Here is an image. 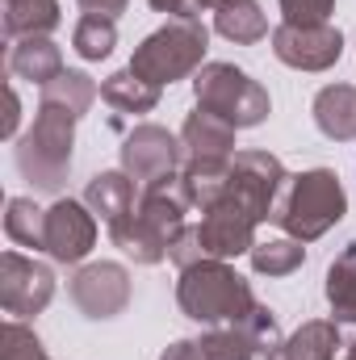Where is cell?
Segmentation results:
<instances>
[{
    "label": "cell",
    "mask_w": 356,
    "mask_h": 360,
    "mask_svg": "<svg viewBox=\"0 0 356 360\" xmlns=\"http://www.w3.org/2000/svg\"><path fill=\"white\" fill-rule=\"evenodd\" d=\"M177 306L201 327H235L252 314L256 293L227 260H197L180 269Z\"/></svg>",
    "instance_id": "cell-1"
},
{
    "label": "cell",
    "mask_w": 356,
    "mask_h": 360,
    "mask_svg": "<svg viewBox=\"0 0 356 360\" xmlns=\"http://www.w3.org/2000/svg\"><path fill=\"white\" fill-rule=\"evenodd\" d=\"M76 113L38 101L34 126L17 139V172L38 193H63L72 172V147H76Z\"/></svg>",
    "instance_id": "cell-2"
},
{
    "label": "cell",
    "mask_w": 356,
    "mask_h": 360,
    "mask_svg": "<svg viewBox=\"0 0 356 360\" xmlns=\"http://www.w3.org/2000/svg\"><path fill=\"white\" fill-rule=\"evenodd\" d=\"M344 214H348V193H344L340 176H336L331 168H310V172L289 176L285 197H281L272 222H276L289 239L314 243V239H323L336 222H344Z\"/></svg>",
    "instance_id": "cell-3"
},
{
    "label": "cell",
    "mask_w": 356,
    "mask_h": 360,
    "mask_svg": "<svg viewBox=\"0 0 356 360\" xmlns=\"http://www.w3.org/2000/svg\"><path fill=\"white\" fill-rule=\"evenodd\" d=\"M205 46H210V30L201 25V17L189 21H168L155 34H147L134 55H130V72L143 76L147 84L164 89L177 84L184 76H197L205 68Z\"/></svg>",
    "instance_id": "cell-4"
},
{
    "label": "cell",
    "mask_w": 356,
    "mask_h": 360,
    "mask_svg": "<svg viewBox=\"0 0 356 360\" xmlns=\"http://www.w3.org/2000/svg\"><path fill=\"white\" fill-rule=\"evenodd\" d=\"M193 96H197V109L218 113L235 130H252L272 113L268 89L248 72H239L235 63H205L193 76Z\"/></svg>",
    "instance_id": "cell-5"
},
{
    "label": "cell",
    "mask_w": 356,
    "mask_h": 360,
    "mask_svg": "<svg viewBox=\"0 0 356 360\" xmlns=\"http://www.w3.org/2000/svg\"><path fill=\"white\" fill-rule=\"evenodd\" d=\"M285 184H289V176H285V164L276 155H268V151H235L222 197L243 205L256 222H268V218H276Z\"/></svg>",
    "instance_id": "cell-6"
},
{
    "label": "cell",
    "mask_w": 356,
    "mask_h": 360,
    "mask_svg": "<svg viewBox=\"0 0 356 360\" xmlns=\"http://www.w3.org/2000/svg\"><path fill=\"white\" fill-rule=\"evenodd\" d=\"M272 55L293 72H327L344 55V34L331 21H323V25H289V21H281L272 30Z\"/></svg>",
    "instance_id": "cell-7"
},
{
    "label": "cell",
    "mask_w": 356,
    "mask_h": 360,
    "mask_svg": "<svg viewBox=\"0 0 356 360\" xmlns=\"http://www.w3.org/2000/svg\"><path fill=\"white\" fill-rule=\"evenodd\" d=\"M55 297V272L21 252L0 256V306L13 319H34Z\"/></svg>",
    "instance_id": "cell-8"
},
{
    "label": "cell",
    "mask_w": 356,
    "mask_h": 360,
    "mask_svg": "<svg viewBox=\"0 0 356 360\" xmlns=\"http://www.w3.org/2000/svg\"><path fill=\"white\" fill-rule=\"evenodd\" d=\"M184 164V147H180L177 134H168L164 126L155 122H143L126 134L122 143V172L139 184H151V180L168 176V172H180Z\"/></svg>",
    "instance_id": "cell-9"
},
{
    "label": "cell",
    "mask_w": 356,
    "mask_h": 360,
    "mask_svg": "<svg viewBox=\"0 0 356 360\" xmlns=\"http://www.w3.org/2000/svg\"><path fill=\"white\" fill-rule=\"evenodd\" d=\"M72 302L84 319H117L130 306V272L113 260H96V264L76 269Z\"/></svg>",
    "instance_id": "cell-10"
},
{
    "label": "cell",
    "mask_w": 356,
    "mask_h": 360,
    "mask_svg": "<svg viewBox=\"0 0 356 360\" xmlns=\"http://www.w3.org/2000/svg\"><path fill=\"white\" fill-rule=\"evenodd\" d=\"M256 218L243 210V205H235V201H218V205H210L205 214H201V222H197V235H201V252H205V260H235V256H248L252 248H256Z\"/></svg>",
    "instance_id": "cell-11"
},
{
    "label": "cell",
    "mask_w": 356,
    "mask_h": 360,
    "mask_svg": "<svg viewBox=\"0 0 356 360\" xmlns=\"http://www.w3.org/2000/svg\"><path fill=\"white\" fill-rule=\"evenodd\" d=\"M96 243V214H92L84 201H72V197H59L51 210H46V256L59 260V264H80Z\"/></svg>",
    "instance_id": "cell-12"
},
{
    "label": "cell",
    "mask_w": 356,
    "mask_h": 360,
    "mask_svg": "<svg viewBox=\"0 0 356 360\" xmlns=\"http://www.w3.org/2000/svg\"><path fill=\"white\" fill-rule=\"evenodd\" d=\"M189 210H193V201H189V188H184L180 172H168V176L143 184L139 205H134V214H139L151 231H160L168 243H177L180 235H184V226H189Z\"/></svg>",
    "instance_id": "cell-13"
},
{
    "label": "cell",
    "mask_w": 356,
    "mask_h": 360,
    "mask_svg": "<svg viewBox=\"0 0 356 360\" xmlns=\"http://www.w3.org/2000/svg\"><path fill=\"white\" fill-rule=\"evenodd\" d=\"M180 147H184V160L227 164V160H235V126L210 109H193L180 126Z\"/></svg>",
    "instance_id": "cell-14"
},
{
    "label": "cell",
    "mask_w": 356,
    "mask_h": 360,
    "mask_svg": "<svg viewBox=\"0 0 356 360\" xmlns=\"http://www.w3.org/2000/svg\"><path fill=\"white\" fill-rule=\"evenodd\" d=\"M340 344H344V331L331 319H310L293 335H285L268 352V360H336Z\"/></svg>",
    "instance_id": "cell-15"
},
{
    "label": "cell",
    "mask_w": 356,
    "mask_h": 360,
    "mask_svg": "<svg viewBox=\"0 0 356 360\" xmlns=\"http://www.w3.org/2000/svg\"><path fill=\"white\" fill-rule=\"evenodd\" d=\"M8 72L17 80H30L38 89H46L55 76H63V51L51 42V34H38V38H21L13 51H8Z\"/></svg>",
    "instance_id": "cell-16"
},
{
    "label": "cell",
    "mask_w": 356,
    "mask_h": 360,
    "mask_svg": "<svg viewBox=\"0 0 356 360\" xmlns=\"http://www.w3.org/2000/svg\"><path fill=\"white\" fill-rule=\"evenodd\" d=\"M314 126L331 143H352L356 139V84H327L314 96Z\"/></svg>",
    "instance_id": "cell-17"
},
{
    "label": "cell",
    "mask_w": 356,
    "mask_h": 360,
    "mask_svg": "<svg viewBox=\"0 0 356 360\" xmlns=\"http://www.w3.org/2000/svg\"><path fill=\"white\" fill-rule=\"evenodd\" d=\"M327 306L344 340H356V243H348L327 269Z\"/></svg>",
    "instance_id": "cell-18"
},
{
    "label": "cell",
    "mask_w": 356,
    "mask_h": 360,
    "mask_svg": "<svg viewBox=\"0 0 356 360\" xmlns=\"http://www.w3.org/2000/svg\"><path fill=\"white\" fill-rule=\"evenodd\" d=\"M109 239H113V248H122L134 264H164L168 260V239L160 235V231H151L134 210L126 214V218H117V222H109Z\"/></svg>",
    "instance_id": "cell-19"
},
{
    "label": "cell",
    "mask_w": 356,
    "mask_h": 360,
    "mask_svg": "<svg viewBox=\"0 0 356 360\" xmlns=\"http://www.w3.org/2000/svg\"><path fill=\"white\" fill-rule=\"evenodd\" d=\"M134 184L139 180H130L122 168L117 172H96L84 188V205L109 226V222H117L134 210Z\"/></svg>",
    "instance_id": "cell-20"
},
{
    "label": "cell",
    "mask_w": 356,
    "mask_h": 360,
    "mask_svg": "<svg viewBox=\"0 0 356 360\" xmlns=\"http://www.w3.org/2000/svg\"><path fill=\"white\" fill-rule=\"evenodd\" d=\"M214 30L235 46H252L268 34V17L260 0H222L214 8Z\"/></svg>",
    "instance_id": "cell-21"
},
{
    "label": "cell",
    "mask_w": 356,
    "mask_h": 360,
    "mask_svg": "<svg viewBox=\"0 0 356 360\" xmlns=\"http://www.w3.org/2000/svg\"><path fill=\"white\" fill-rule=\"evenodd\" d=\"M101 101H105L109 109H117V113H151V109L160 105V89L147 84L143 76H134L130 68H122V72L105 76Z\"/></svg>",
    "instance_id": "cell-22"
},
{
    "label": "cell",
    "mask_w": 356,
    "mask_h": 360,
    "mask_svg": "<svg viewBox=\"0 0 356 360\" xmlns=\"http://www.w3.org/2000/svg\"><path fill=\"white\" fill-rule=\"evenodd\" d=\"M59 25V0H4V34L13 42L51 34Z\"/></svg>",
    "instance_id": "cell-23"
},
{
    "label": "cell",
    "mask_w": 356,
    "mask_h": 360,
    "mask_svg": "<svg viewBox=\"0 0 356 360\" xmlns=\"http://www.w3.org/2000/svg\"><path fill=\"white\" fill-rule=\"evenodd\" d=\"M4 235L17 248H46V210H38L30 197H8V214H4Z\"/></svg>",
    "instance_id": "cell-24"
},
{
    "label": "cell",
    "mask_w": 356,
    "mask_h": 360,
    "mask_svg": "<svg viewBox=\"0 0 356 360\" xmlns=\"http://www.w3.org/2000/svg\"><path fill=\"white\" fill-rule=\"evenodd\" d=\"M72 46L80 59H109L113 46H117V21L113 17H101V13H84L72 30Z\"/></svg>",
    "instance_id": "cell-25"
},
{
    "label": "cell",
    "mask_w": 356,
    "mask_h": 360,
    "mask_svg": "<svg viewBox=\"0 0 356 360\" xmlns=\"http://www.w3.org/2000/svg\"><path fill=\"white\" fill-rule=\"evenodd\" d=\"M96 84H92V76L84 72H63V76H55L46 89H42V101L46 105H59V109H68V113H76V117H84L92 109V101H96Z\"/></svg>",
    "instance_id": "cell-26"
},
{
    "label": "cell",
    "mask_w": 356,
    "mask_h": 360,
    "mask_svg": "<svg viewBox=\"0 0 356 360\" xmlns=\"http://www.w3.org/2000/svg\"><path fill=\"white\" fill-rule=\"evenodd\" d=\"M252 269L260 272V276H289V272L302 269V260H306V243H298V239H268V243H256L252 252Z\"/></svg>",
    "instance_id": "cell-27"
},
{
    "label": "cell",
    "mask_w": 356,
    "mask_h": 360,
    "mask_svg": "<svg viewBox=\"0 0 356 360\" xmlns=\"http://www.w3.org/2000/svg\"><path fill=\"white\" fill-rule=\"evenodd\" d=\"M197 344L205 360H256V348L243 335V327H210Z\"/></svg>",
    "instance_id": "cell-28"
},
{
    "label": "cell",
    "mask_w": 356,
    "mask_h": 360,
    "mask_svg": "<svg viewBox=\"0 0 356 360\" xmlns=\"http://www.w3.org/2000/svg\"><path fill=\"white\" fill-rule=\"evenodd\" d=\"M0 360H51L42 340L25 327V323H4L0 327Z\"/></svg>",
    "instance_id": "cell-29"
},
{
    "label": "cell",
    "mask_w": 356,
    "mask_h": 360,
    "mask_svg": "<svg viewBox=\"0 0 356 360\" xmlns=\"http://www.w3.org/2000/svg\"><path fill=\"white\" fill-rule=\"evenodd\" d=\"M235 327H243V335L252 340V348L256 352H272L276 344H281V327H276V314L268 310V306H252V314L243 319V323H235Z\"/></svg>",
    "instance_id": "cell-30"
},
{
    "label": "cell",
    "mask_w": 356,
    "mask_h": 360,
    "mask_svg": "<svg viewBox=\"0 0 356 360\" xmlns=\"http://www.w3.org/2000/svg\"><path fill=\"white\" fill-rule=\"evenodd\" d=\"M336 13V0H281V17L289 25H323Z\"/></svg>",
    "instance_id": "cell-31"
},
{
    "label": "cell",
    "mask_w": 356,
    "mask_h": 360,
    "mask_svg": "<svg viewBox=\"0 0 356 360\" xmlns=\"http://www.w3.org/2000/svg\"><path fill=\"white\" fill-rule=\"evenodd\" d=\"M155 13H168L172 21H189V17H197V0H147Z\"/></svg>",
    "instance_id": "cell-32"
},
{
    "label": "cell",
    "mask_w": 356,
    "mask_h": 360,
    "mask_svg": "<svg viewBox=\"0 0 356 360\" xmlns=\"http://www.w3.org/2000/svg\"><path fill=\"white\" fill-rule=\"evenodd\" d=\"M160 360H205V352H201V344L197 340H177V344H168L164 348V356Z\"/></svg>",
    "instance_id": "cell-33"
},
{
    "label": "cell",
    "mask_w": 356,
    "mask_h": 360,
    "mask_svg": "<svg viewBox=\"0 0 356 360\" xmlns=\"http://www.w3.org/2000/svg\"><path fill=\"white\" fill-rule=\"evenodd\" d=\"M84 13H101V17H113L117 21V13H126V4L130 0H76Z\"/></svg>",
    "instance_id": "cell-34"
},
{
    "label": "cell",
    "mask_w": 356,
    "mask_h": 360,
    "mask_svg": "<svg viewBox=\"0 0 356 360\" xmlns=\"http://www.w3.org/2000/svg\"><path fill=\"white\" fill-rule=\"evenodd\" d=\"M17 122H21V101H17V92L8 89V113H4L0 134H4V139H13V134H17Z\"/></svg>",
    "instance_id": "cell-35"
},
{
    "label": "cell",
    "mask_w": 356,
    "mask_h": 360,
    "mask_svg": "<svg viewBox=\"0 0 356 360\" xmlns=\"http://www.w3.org/2000/svg\"><path fill=\"white\" fill-rule=\"evenodd\" d=\"M218 4H222V0H197V13H201V8H218Z\"/></svg>",
    "instance_id": "cell-36"
},
{
    "label": "cell",
    "mask_w": 356,
    "mask_h": 360,
    "mask_svg": "<svg viewBox=\"0 0 356 360\" xmlns=\"http://www.w3.org/2000/svg\"><path fill=\"white\" fill-rule=\"evenodd\" d=\"M344 360H356V340H348V348H344Z\"/></svg>",
    "instance_id": "cell-37"
}]
</instances>
